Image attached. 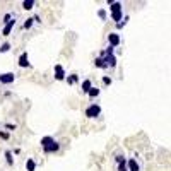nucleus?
<instances>
[{
  "mask_svg": "<svg viewBox=\"0 0 171 171\" xmlns=\"http://www.w3.org/2000/svg\"><path fill=\"white\" fill-rule=\"evenodd\" d=\"M40 144H41V149H43V152H45V154H56V152H60L58 140H55V137H52V135L43 137L40 140Z\"/></svg>",
  "mask_w": 171,
  "mask_h": 171,
  "instance_id": "obj_1",
  "label": "nucleus"
},
{
  "mask_svg": "<svg viewBox=\"0 0 171 171\" xmlns=\"http://www.w3.org/2000/svg\"><path fill=\"white\" fill-rule=\"evenodd\" d=\"M84 115L87 116V118H98V116L101 115V106H99V104H96V103L89 104V106L86 108Z\"/></svg>",
  "mask_w": 171,
  "mask_h": 171,
  "instance_id": "obj_2",
  "label": "nucleus"
},
{
  "mask_svg": "<svg viewBox=\"0 0 171 171\" xmlns=\"http://www.w3.org/2000/svg\"><path fill=\"white\" fill-rule=\"evenodd\" d=\"M140 169H142V164L139 161V156L130 157V159L127 161V171H140Z\"/></svg>",
  "mask_w": 171,
  "mask_h": 171,
  "instance_id": "obj_3",
  "label": "nucleus"
},
{
  "mask_svg": "<svg viewBox=\"0 0 171 171\" xmlns=\"http://www.w3.org/2000/svg\"><path fill=\"white\" fill-rule=\"evenodd\" d=\"M101 58H103V62H104V65H106V70H108V69H115L116 67V56L115 55H103V53H101Z\"/></svg>",
  "mask_w": 171,
  "mask_h": 171,
  "instance_id": "obj_4",
  "label": "nucleus"
},
{
  "mask_svg": "<svg viewBox=\"0 0 171 171\" xmlns=\"http://www.w3.org/2000/svg\"><path fill=\"white\" fill-rule=\"evenodd\" d=\"M15 79H17V75H15L14 72H7V74H0V84L9 86V84H12V82H15Z\"/></svg>",
  "mask_w": 171,
  "mask_h": 171,
  "instance_id": "obj_5",
  "label": "nucleus"
},
{
  "mask_svg": "<svg viewBox=\"0 0 171 171\" xmlns=\"http://www.w3.org/2000/svg\"><path fill=\"white\" fill-rule=\"evenodd\" d=\"M108 43L111 48H118L120 45H122V38H120L118 33H110L108 34Z\"/></svg>",
  "mask_w": 171,
  "mask_h": 171,
  "instance_id": "obj_6",
  "label": "nucleus"
},
{
  "mask_svg": "<svg viewBox=\"0 0 171 171\" xmlns=\"http://www.w3.org/2000/svg\"><path fill=\"white\" fill-rule=\"evenodd\" d=\"M15 23H17V21H15V15H14V17L4 26V29H2V36H9V34L12 33V29L15 27Z\"/></svg>",
  "mask_w": 171,
  "mask_h": 171,
  "instance_id": "obj_7",
  "label": "nucleus"
},
{
  "mask_svg": "<svg viewBox=\"0 0 171 171\" xmlns=\"http://www.w3.org/2000/svg\"><path fill=\"white\" fill-rule=\"evenodd\" d=\"M53 72H55V79H56V81H65V75H67V74H65V69H63L60 63H56V65H55Z\"/></svg>",
  "mask_w": 171,
  "mask_h": 171,
  "instance_id": "obj_8",
  "label": "nucleus"
},
{
  "mask_svg": "<svg viewBox=\"0 0 171 171\" xmlns=\"http://www.w3.org/2000/svg\"><path fill=\"white\" fill-rule=\"evenodd\" d=\"M19 67H21V69L29 67V55H27V52L21 53V56H19Z\"/></svg>",
  "mask_w": 171,
  "mask_h": 171,
  "instance_id": "obj_9",
  "label": "nucleus"
},
{
  "mask_svg": "<svg viewBox=\"0 0 171 171\" xmlns=\"http://www.w3.org/2000/svg\"><path fill=\"white\" fill-rule=\"evenodd\" d=\"M116 163H118V171H127V159L123 154H118V156L115 157Z\"/></svg>",
  "mask_w": 171,
  "mask_h": 171,
  "instance_id": "obj_10",
  "label": "nucleus"
},
{
  "mask_svg": "<svg viewBox=\"0 0 171 171\" xmlns=\"http://www.w3.org/2000/svg\"><path fill=\"white\" fill-rule=\"evenodd\" d=\"M108 5H110V10H111V14H113V12H122V10H123L122 2H111V0H110Z\"/></svg>",
  "mask_w": 171,
  "mask_h": 171,
  "instance_id": "obj_11",
  "label": "nucleus"
},
{
  "mask_svg": "<svg viewBox=\"0 0 171 171\" xmlns=\"http://www.w3.org/2000/svg\"><path fill=\"white\" fill-rule=\"evenodd\" d=\"M81 87H82V93H84V94L89 93V89L93 87V82H91V79H86V81H82Z\"/></svg>",
  "mask_w": 171,
  "mask_h": 171,
  "instance_id": "obj_12",
  "label": "nucleus"
},
{
  "mask_svg": "<svg viewBox=\"0 0 171 171\" xmlns=\"http://www.w3.org/2000/svg\"><path fill=\"white\" fill-rule=\"evenodd\" d=\"M26 169H27V171H36V161H34L33 157H27V161H26Z\"/></svg>",
  "mask_w": 171,
  "mask_h": 171,
  "instance_id": "obj_13",
  "label": "nucleus"
},
{
  "mask_svg": "<svg viewBox=\"0 0 171 171\" xmlns=\"http://www.w3.org/2000/svg\"><path fill=\"white\" fill-rule=\"evenodd\" d=\"M65 81H67L69 86H74V84H77V82H79V75L72 74V75H69V77H65Z\"/></svg>",
  "mask_w": 171,
  "mask_h": 171,
  "instance_id": "obj_14",
  "label": "nucleus"
},
{
  "mask_svg": "<svg viewBox=\"0 0 171 171\" xmlns=\"http://www.w3.org/2000/svg\"><path fill=\"white\" fill-rule=\"evenodd\" d=\"M34 5H36L34 0H24V2H23V9H26V10H31Z\"/></svg>",
  "mask_w": 171,
  "mask_h": 171,
  "instance_id": "obj_15",
  "label": "nucleus"
},
{
  "mask_svg": "<svg viewBox=\"0 0 171 171\" xmlns=\"http://www.w3.org/2000/svg\"><path fill=\"white\" fill-rule=\"evenodd\" d=\"M99 93H101V91L98 89V87H91V89H89V93H87V96H89L91 99H94V98H98V96H99Z\"/></svg>",
  "mask_w": 171,
  "mask_h": 171,
  "instance_id": "obj_16",
  "label": "nucleus"
},
{
  "mask_svg": "<svg viewBox=\"0 0 171 171\" xmlns=\"http://www.w3.org/2000/svg\"><path fill=\"white\" fill-rule=\"evenodd\" d=\"M123 19V10L122 12H113L111 14V21H115V23H120Z\"/></svg>",
  "mask_w": 171,
  "mask_h": 171,
  "instance_id": "obj_17",
  "label": "nucleus"
},
{
  "mask_svg": "<svg viewBox=\"0 0 171 171\" xmlns=\"http://www.w3.org/2000/svg\"><path fill=\"white\" fill-rule=\"evenodd\" d=\"M94 65H96L98 69H103V70H106V65H104V62H103V58H101V56H98V58L94 60Z\"/></svg>",
  "mask_w": 171,
  "mask_h": 171,
  "instance_id": "obj_18",
  "label": "nucleus"
},
{
  "mask_svg": "<svg viewBox=\"0 0 171 171\" xmlns=\"http://www.w3.org/2000/svg\"><path fill=\"white\" fill-rule=\"evenodd\" d=\"M5 161H7L9 166H12V164H14V157H12V152H10V151H5Z\"/></svg>",
  "mask_w": 171,
  "mask_h": 171,
  "instance_id": "obj_19",
  "label": "nucleus"
},
{
  "mask_svg": "<svg viewBox=\"0 0 171 171\" xmlns=\"http://www.w3.org/2000/svg\"><path fill=\"white\" fill-rule=\"evenodd\" d=\"M127 23H128V15H123L122 21H120V23H116V27H118V29H122L123 26H127Z\"/></svg>",
  "mask_w": 171,
  "mask_h": 171,
  "instance_id": "obj_20",
  "label": "nucleus"
},
{
  "mask_svg": "<svg viewBox=\"0 0 171 171\" xmlns=\"http://www.w3.org/2000/svg\"><path fill=\"white\" fill-rule=\"evenodd\" d=\"M9 50H10V43L9 41H5L4 45H0V53H7Z\"/></svg>",
  "mask_w": 171,
  "mask_h": 171,
  "instance_id": "obj_21",
  "label": "nucleus"
},
{
  "mask_svg": "<svg viewBox=\"0 0 171 171\" xmlns=\"http://www.w3.org/2000/svg\"><path fill=\"white\" fill-rule=\"evenodd\" d=\"M33 23H34V21H33V17H31V19H27L26 23H24V29H31V27H33Z\"/></svg>",
  "mask_w": 171,
  "mask_h": 171,
  "instance_id": "obj_22",
  "label": "nucleus"
},
{
  "mask_svg": "<svg viewBox=\"0 0 171 171\" xmlns=\"http://www.w3.org/2000/svg\"><path fill=\"white\" fill-rule=\"evenodd\" d=\"M98 15H99V19L106 21V10H104V9H99V10H98Z\"/></svg>",
  "mask_w": 171,
  "mask_h": 171,
  "instance_id": "obj_23",
  "label": "nucleus"
},
{
  "mask_svg": "<svg viewBox=\"0 0 171 171\" xmlns=\"http://www.w3.org/2000/svg\"><path fill=\"white\" fill-rule=\"evenodd\" d=\"M111 77H108V75H104V77H103V84L104 86H111Z\"/></svg>",
  "mask_w": 171,
  "mask_h": 171,
  "instance_id": "obj_24",
  "label": "nucleus"
},
{
  "mask_svg": "<svg viewBox=\"0 0 171 171\" xmlns=\"http://www.w3.org/2000/svg\"><path fill=\"white\" fill-rule=\"evenodd\" d=\"M9 137H10V135H9V132H2V130H0V139H4V140H7Z\"/></svg>",
  "mask_w": 171,
  "mask_h": 171,
  "instance_id": "obj_25",
  "label": "nucleus"
},
{
  "mask_svg": "<svg viewBox=\"0 0 171 171\" xmlns=\"http://www.w3.org/2000/svg\"><path fill=\"white\" fill-rule=\"evenodd\" d=\"M10 19H12V14H5V15H4V21H2V23H4V24H7L9 21H10Z\"/></svg>",
  "mask_w": 171,
  "mask_h": 171,
  "instance_id": "obj_26",
  "label": "nucleus"
},
{
  "mask_svg": "<svg viewBox=\"0 0 171 171\" xmlns=\"http://www.w3.org/2000/svg\"><path fill=\"white\" fill-rule=\"evenodd\" d=\"M5 128H9V132H12V130H15V125H10V123H7V125H5Z\"/></svg>",
  "mask_w": 171,
  "mask_h": 171,
  "instance_id": "obj_27",
  "label": "nucleus"
}]
</instances>
